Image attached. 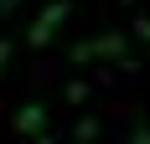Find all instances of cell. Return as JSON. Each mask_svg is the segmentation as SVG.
Instances as JSON below:
<instances>
[{
	"instance_id": "1",
	"label": "cell",
	"mask_w": 150,
	"mask_h": 144,
	"mask_svg": "<svg viewBox=\"0 0 150 144\" xmlns=\"http://www.w3.org/2000/svg\"><path fill=\"white\" fill-rule=\"evenodd\" d=\"M124 57H129V36L119 26H109L98 36H83V41L67 46V62L73 67H83V62H124Z\"/></svg>"
},
{
	"instance_id": "2",
	"label": "cell",
	"mask_w": 150,
	"mask_h": 144,
	"mask_svg": "<svg viewBox=\"0 0 150 144\" xmlns=\"http://www.w3.org/2000/svg\"><path fill=\"white\" fill-rule=\"evenodd\" d=\"M67 15H73V0H52V5H42V15L26 26V46H36V52H42V46H52Z\"/></svg>"
},
{
	"instance_id": "3",
	"label": "cell",
	"mask_w": 150,
	"mask_h": 144,
	"mask_svg": "<svg viewBox=\"0 0 150 144\" xmlns=\"http://www.w3.org/2000/svg\"><path fill=\"white\" fill-rule=\"evenodd\" d=\"M11 129L26 134V139H31V134H42V129H47V103H36V98L21 103V108H16V118H11Z\"/></svg>"
},
{
	"instance_id": "4",
	"label": "cell",
	"mask_w": 150,
	"mask_h": 144,
	"mask_svg": "<svg viewBox=\"0 0 150 144\" xmlns=\"http://www.w3.org/2000/svg\"><path fill=\"white\" fill-rule=\"evenodd\" d=\"M124 144H150V118L135 113L129 124H124Z\"/></svg>"
},
{
	"instance_id": "5",
	"label": "cell",
	"mask_w": 150,
	"mask_h": 144,
	"mask_svg": "<svg viewBox=\"0 0 150 144\" xmlns=\"http://www.w3.org/2000/svg\"><path fill=\"white\" fill-rule=\"evenodd\" d=\"M98 129H104V124H98L93 113H83V118L73 124V139H78V144H93V139H98Z\"/></svg>"
},
{
	"instance_id": "6",
	"label": "cell",
	"mask_w": 150,
	"mask_h": 144,
	"mask_svg": "<svg viewBox=\"0 0 150 144\" xmlns=\"http://www.w3.org/2000/svg\"><path fill=\"white\" fill-rule=\"evenodd\" d=\"M67 103H88V82H83V77L67 82Z\"/></svg>"
},
{
	"instance_id": "7",
	"label": "cell",
	"mask_w": 150,
	"mask_h": 144,
	"mask_svg": "<svg viewBox=\"0 0 150 144\" xmlns=\"http://www.w3.org/2000/svg\"><path fill=\"white\" fill-rule=\"evenodd\" d=\"M11 57H16V41H11V36H0V77H5V67H11Z\"/></svg>"
},
{
	"instance_id": "8",
	"label": "cell",
	"mask_w": 150,
	"mask_h": 144,
	"mask_svg": "<svg viewBox=\"0 0 150 144\" xmlns=\"http://www.w3.org/2000/svg\"><path fill=\"white\" fill-rule=\"evenodd\" d=\"M129 31H135L140 41H145V46H150V15H135V26H129Z\"/></svg>"
},
{
	"instance_id": "9",
	"label": "cell",
	"mask_w": 150,
	"mask_h": 144,
	"mask_svg": "<svg viewBox=\"0 0 150 144\" xmlns=\"http://www.w3.org/2000/svg\"><path fill=\"white\" fill-rule=\"evenodd\" d=\"M26 0H0V15H11V10H21Z\"/></svg>"
},
{
	"instance_id": "10",
	"label": "cell",
	"mask_w": 150,
	"mask_h": 144,
	"mask_svg": "<svg viewBox=\"0 0 150 144\" xmlns=\"http://www.w3.org/2000/svg\"><path fill=\"white\" fill-rule=\"evenodd\" d=\"M31 144H57V139H52V134L42 129V134H31Z\"/></svg>"
},
{
	"instance_id": "11",
	"label": "cell",
	"mask_w": 150,
	"mask_h": 144,
	"mask_svg": "<svg viewBox=\"0 0 150 144\" xmlns=\"http://www.w3.org/2000/svg\"><path fill=\"white\" fill-rule=\"evenodd\" d=\"M119 5H135V0H119Z\"/></svg>"
}]
</instances>
